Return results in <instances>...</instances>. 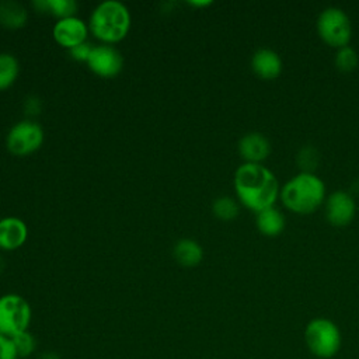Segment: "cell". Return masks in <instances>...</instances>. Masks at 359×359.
Instances as JSON below:
<instances>
[{"mask_svg": "<svg viewBox=\"0 0 359 359\" xmlns=\"http://www.w3.org/2000/svg\"><path fill=\"white\" fill-rule=\"evenodd\" d=\"M234 188L241 203L255 212L273 206L280 194L279 182L273 172L255 163H244L237 168Z\"/></svg>", "mask_w": 359, "mask_h": 359, "instance_id": "obj_1", "label": "cell"}, {"mask_svg": "<svg viewBox=\"0 0 359 359\" xmlns=\"http://www.w3.org/2000/svg\"><path fill=\"white\" fill-rule=\"evenodd\" d=\"M283 205L299 215L314 212L325 198V185L314 172H299L280 189Z\"/></svg>", "mask_w": 359, "mask_h": 359, "instance_id": "obj_2", "label": "cell"}, {"mask_svg": "<svg viewBox=\"0 0 359 359\" xmlns=\"http://www.w3.org/2000/svg\"><path fill=\"white\" fill-rule=\"evenodd\" d=\"M303 341L314 359H332L341 351L342 334L331 318L314 317L304 327Z\"/></svg>", "mask_w": 359, "mask_h": 359, "instance_id": "obj_3", "label": "cell"}, {"mask_svg": "<svg viewBox=\"0 0 359 359\" xmlns=\"http://www.w3.org/2000/svg\"><path fill=\"white\" fill-rule=\"evenodd\" d=\"M130 14L128 8L115 0L101 3L91 14L90 28L93 34L108 43L118 42L128 34Z\"/></svg>", "mask_w": 359, "mask_h": 359, "instance_id": "obj_4", "label": "cell"}, {"mask_svg": "<svg viewBox=\"0 0 359 359\" xmlns=\"http://www.w3.org/2000/svg\"><path fill=\"white\" fill-rule=\"evenodd\" d=\"M32 320L29 303L20 294L7 293L0 296V334L14 337L28 331Z\"/></svg>", "mask_w": 359, "mask_h": 359, "instance_id": "obj_5", "label": "cell"}, {"mask_svg": "<svg viewBox=\"0 0 359 359\" xmlns=\"http://www.w3.org/2000/svg\"><path fill=\"white\" fill-rule=\"evenodd\" d=\"M317 31L320 38L332 48L346 46L352 36L349 17L339 7L324 8L317 18Z\"/></svg>", "mask_w": 359, "mask_h": 359, "instance_id": "obj_6", "label": "cell"}, {"mask_svg": "<svg viewBox=\"0 0 359 359\" xmlns=\"http://www.w3.org/2000/svg\"><path fill=\"white\" fill-rule=\"evenodd\" d=\"M43 142L42 128L31 121H22L11 128L7 135V147L15 156H27L41 147Z\"/></svg>", "mask_w": 359, "mask_h": 359, "instance_id": "obj_7", "label": "cell"}, {"mask_svg": "<svg viewBox=\"0 0 359 359\" xmlns=\"http://www.w3.org/2000/svg\"><path fill=\"white\" fill-rule=\"evenodd\" d=\"M356 212V205L346 191H335L325 199V217L335 227L348 226Z\"/></svg>", "mask_w": 359, "mask_h": 359, "instance_id": "obj_8", "label": "cell"}, {"mask_svg": "<svg viewBox=\"0 0 359 359\" xmlns=\"http://www.w3.org/2000/svg\"><path fill=\"white\" fill-rule=\"evenodd\" d=\"M122 63L121 53L109 45L93 46L87 60L88 67L101 77H114L121 72Z\"/></svg>", "mask_w": 359, "mask_h": 359, "instance_id": "obj_9", "label": "cell"}, {"mask_svg": "<svg viewBox=\"0 0 359 359\" xmlns=\"http://www.w3.org/2000/svg\"><path fill=\"white\" fill-rule=\"evenodd\" d=\"M53 38L56 42L67 49H72L83 42L87 38L86 24L76 17H69L59 20L53 27Z\"/></svg>", "mask_w": 359, "mask_h": 359, "instance_id": "obj_10", "label": "cell"}, {"mask_svg": "<svg viewBox=\"0 0 359 359\" xmlns=\"http://www.w3.org/2000/svg\"><path fill=\"white\" fill-rule=\"evenodd\" d=\"M238 153L244 163L261 164L271 153V143L262 133L250 132L238 140Z\"/></svg>", "mask_w": 359, "mask_h": 359, "instance_id": "obj_11", "label": "cell"}, {"mask_svg": "<svg viewBox=\"0 0 359 359\" xmlns=\"http://www.w3.org/2000/svg\"><path fill=\"white\" fill-rule=\"evenodd\" d=\"M251 67L258 77L264 80H273L282 73L283 63L278 52L269 48H261L254 52Z\"/></svg>", "mask_w": 359, "mask_h": 359, "instance_id": "obj_12", "label": "cell"}, {"mask_svg": "<svg viewBox=\"0 0 359 359\" xmlns=\"http://www.w3.org/2000/svg\"><path fill=\"white\" fill-rule=\"evenodd\" d=\"M28 237L27 224L18 217L0 220V248L11 251L21 247Z\"/></svg>", "mask_w": 359, "mask_h": 359, "instance_id": "obj_13", "label": "cell"}, {"mask_svg": "<svg viewBox=\"0 0 359 359\" xmlns=\"http://www.w3.org/2000/svg\"><path fill=\"white\" fill-rule=\"evenodd\" d=\"M255 224L259 233H262L264 236L275 237L280 234L285 229V216L275 206H269L257 212Z\"/></svg>", "mask_w": 359, "mask_h": 359, "instance_id": "obj_14", "label": "cell"}, {"mask_svg": "<svg viewBox=\"0 0 359 359\" xmlns=\"http://www.w3.org/2000/svg\"><path fill=\"white\" fill-rule=\"evenodd\" d=\"M203 251L202 247L189 238L180 240L174 247V258L182 266H195L202 261Z\"/></svg>", "mask_w": 359, "mask_h": 359, "instance_id": "obj_15", "label": "cell"}, {"mask_svg": "<svg viewBox=\"0 0 359 359\" xmlns=\"http://www.w3.org/2000/svg\"><path fill=\"white\" fill-rule=\"evenodd\" d=\"M27 10L15 1L0 3V24L7 28H21L27 22Z\"/></svg>", "mask_w": 359, "mask_h": 359, "instance_id": "obj_16", "label": "cell"}, {"mask_svg": "<svg viewBox=\"0 0 359 359\" xmlns=\"http://www.w3.org/2000/svg\"><path fill=\"white\" fill-rule=\"evenodd\" d=\"M34 7L39 11H49L50 14L63 18L74 17L77 11V3L73 0H39L34 1Z\"/></svg>", "mask_w": 359, "mask_h": 359, "instance_id": "obj_17", "label": "cell"}, {"mask_svg": "<svg viewBox=\"0 0 359 359\" xmlns=\"http://www.w3.org/2000/svg\"><path fill=\"white\" fill-rule=\"evenodd\" d=\"M18 74V62L10 53H0V90L10 87Z\"/></svg>", "mask_w": 359, "mask_h": 359, "instance_id": "obj_18", "label": "cell"}, {"mask_svg": "<svg viewBox=\"0 0 359 359\" xmlns=\"http://www.w3.org/2000/svg\"><path fill=\"white\" fill-rule=\"evenodd\" d=\"M334 63H335V67L339 72L348 73V72H352V70H355L358 67V65H359V55H358V52L353 48L346 45V46H342V48L337 49Z\"/></svg>", "mask_w": 359, "mask_h": 359, "instance_id": "obj_19", "label": "cell"}, {"mask_svg": "<svg viewBox=\"0 0 359 359\" xmlns=\"http://www.w3.org/2000/svg\"><path fill=\"white\" fill-rule=\"evenodd\" d=\"M212 210L220 220H233L238 215V205L230 196H220L213 202Z\"/></svg>", "mask_w": 359, "mask_h": 359, "instance_id": "obj_20", "label": "cell"}, {"mask_svg": "<svg viewBox=\"0 0 359 359\" xmlns=\"http://www.w3.org/2000/svg\"><path fill=\"white\" fill-rule=\"evenodd\" d=\"M11 338H13V341L15 344V348H17L20 359L29 358V356H32L36 352V339H35V337L29 331H24V332L17 334V335H14Z\"/></svg>", "mask_w": 359, "mask_h": 359, "instance_id": "obj_21", "label": "cell"}, {"mask_svg": "<svg viewBox=\"0 0 359 359\" xmlns=\"http://www.w3.org/2000/svg\"><path fill=\"white\" fill-rule=\"evenodd\" d=\"M318 156L313 147H304L297 154V163L304 172H313V168L317 165Z\"/></svg>", "mask_w": 359, "mask_h": 359, "instance_id": "obj_22", "label": "cell"}, {"mask_svg": "<svg viewBox=\"0 0 359 359\" xmlns=\"http://www.w3.org/2000/svg\"><path fill=\"white\" fill-rule=\"evenodd\" d=\"M0 359H20L11 337L0 334Z\"/></svg>", "mask_w": 359, "mask_h": 359, "instance_id": "obj_23", "label": "cell"}, {"mask_svg": "<svg viewBox=\"0 0 359 359\" xmlns=\"http://www.w3.org/2000/svg\"><path fill=\"white\" fill-rule=\"evenodd\" d=\"M93 50V46H90V43L87 42H83L74 48L70 49V55L73 56V59L76 60H80V62H87L88 60V56Z\"/></svg>", "mask_w": 359, "mask_h": 359, "instance_id": "obj_24", "label": "cell"}, {"mask_svg": "<svg viewBox=\"0 0 359 359\" xmlns=\"http://www.w3.org/2000/svg\"><path fill=\"white\" fill-rule=\"evenodd\" d=\"M27 111L29 114H36L39 111L38 100H27Z\"/></svg>", "mask_w": 359, "mask_h": 359, "instance_id": "obj_25", "label": "cell"}, {"mask_svg": "<svg viewBox=\"0 0 359 359\" xmlns=\"http://www.w3.org/2000/svg\"><path fill=\"white\" fill-rule=\"evenodd\" d=\"M36 359H60V356L53 351H46V352H42L41 355H38Z\"/></svg>", "mask_w": 359, "mask_h": 359, "instance_id": "obj_26", "label": "cell"}, {"mask_svg": "<svg viewBox=\"0 0 359 359\" xmlns=\"http://www.w3.org/2000/svg\"><path fill=\"white\" fill-rule=\"evenodd\" d=\"M192 6H208L210 4V1H191Z\"/></svg>", "mask_w": 359, "mask_h": 359, "instance_id": "obj_27", "label": "cell"}, {"mask_svg": "<svg viewBox=\"0 0 359 359\" xmlns=\"http://www.w3.org/2000/svg\"><path fill=\"white\" fill-rule=\"evenodd\" d=\"M3 268H4V261H3L1 257H0V273L3 272Z\"/></svg>", "mask_w": 359, "mask_h": 359, "instance_id": "obj_28", "label": "cell"}]
</instances>
